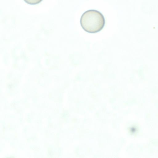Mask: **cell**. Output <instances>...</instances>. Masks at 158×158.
I'll return each mask as SVG.
<instances>
[{
    "instance_id": "cell-2",
    "label": "cell",
    "mask_w": 158,
    "mask_h": 158,
    "mask_svg": "<svg viewBox=\"0 0 158 158\" xmlns=\"http://www.w3.org/2000/svg\"><path fill=\"white\" fill-rule=\"evenodd\" d=\"M43 0H24L28 4L31 5H34L40 2Z\"/></svg>"
},
{
    "instance_id": "cell-1",
    "label": "cell",
    "mask_w": 158,
    "mask_h": 158,
    "mask_svg": "<svg viewBox=\"0 0 158 158\" xmlns=\"http://www.w3.org/2000/svg\"><path fill=\"white\" fill-rule=\"evenodd\" d=\"M80 24L86 32L94 33L101 31L104 27L105 19L102 14L95 10L86 11L82 15Z\"/></svg>"
}]
</instances>
